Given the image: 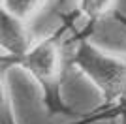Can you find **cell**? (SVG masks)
<instances>
[{
	"mask_svg": "<svg viewBox=\"0 0 126 124\" xmlns=\"http://www.w3.org/2000/svg\"><path fill=\"white\" fill-rule=\"evenodd\" d=\"M0 124H19L17 117H15V111H13L11 96L8 94L4 79H2V92H0Z\"/></svg>",
	"mask_w": 126,
	"mask_h": 124,
	"instance_id": "obj_7",
	"label": "cell"
},
{
	"mask_svg": "<svg viewBox=\"0 0 126 124\" xmlns=\"http://www.w3.org/2000/svg\"><path fill=\"white\" fill-rule=\"evenodd\" d=\"M117 2L119 0H77V8L74 11L83 21V26L75 28V36L90 38L102 19L115 13Z\"/></svg>",
	"mask_w": 126,
	"mask_h": 124,
	"instance_id": "obj_4",
	"label": "cell"
},
{
	"mask_svg": "<svg viewBox=\"0 0 126 124\" xmlns=\"http://www.w3.org/2000/svg\"><path fill=\"white\" fill-rule=\"evenodd\" d=\"M34 38L28 32L26 21L0 10V47L2 58H17L28 51Z\"/></svg>",
	"mask_w": 126,
	"mask_h": 124,
	"instance_id": "obj_3",
	"label": "cell"
},
{
	"mask_svg": "<svg viewBox=\"0 0 126 124\" xmlns=\"http://www.w3.org/2000/svg\"><path fill=\"white\" fill-rule=\"evenodd\" d=\"M75 28L68 38V62L100 90L104 105L126 100V57L102 51L90 38L75 36Z\"/></svg>",
	"mask_w": 126,
	"mask_h": 124,
	"instance_id": "obj_2",
	"label": "cell"
},
{
	"mask_svg": "<svg viewBox=\"0 0 126 124\" xmlns=\"http://www.w3.org/2000/svg\"><path fill=\"white\" fill-rule=\"evenodd\" d=\"M51 0H2L0 10H4V11H8V13H11V15H15L28 23L38 13H42L43 8Z\"/></svg>",
	"mask_w": 126,
	"mask_h": 124,
	"instance_id": "obj_6",
	"label": "cell"
},
{
	"mask_svg": "<svg viewBox=\"0 0 126 124\" xmlns=\"http://www.w3.org/2000/svg\"><path fill=\"white\" fill-rule=\"evenodd\" d=\"M126 115V100L113 105H104L90 109L87 113H81V117L75 120H68L66 124H96V122H104V120H111V119H122Z\"/></svg>",
	"mask_w": 126,
	"mask_h": 124,
	"instance_id": "obj_5",
	"label": "cell"
},
{
	"mask_svg": "<svg viewBox=\"0 0 126 124\" xmlns=\"http://www.w3.org/2000/svg\"><path fill=\"white\" fill-rule=\"evenodd\" d=\"M122 124H126V115H124V117H122Z\"/></svg>",
	"mask_w": 126,
	"mask_h": 124,
	"instance_id": "obj_8",
	"label": "cell"
},
{
	"mask_svg": "<svg viewBox=\"0 0 126 124\" xmlns=\"http://www.w3.org/2000/svg\"><path fill=\"white\" fill-rule=\"evenodd\" d=\"M79 21L77 13H70L60 23L58 28L45 36L34 40L28 51L17 58H2V70L8 68H21L23 72L36 81L42 90L43 107L49 117H68L75 120L81 113H75L62 102V75L64 66L68 62V38Z\"/></svg>",
	"mask_w": 126,
	"mask_h": 124,
	"instance_id": "obj_1",
	"label": "cell"
}]
</instances>
